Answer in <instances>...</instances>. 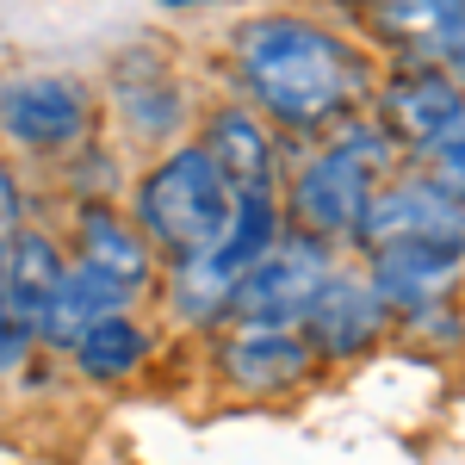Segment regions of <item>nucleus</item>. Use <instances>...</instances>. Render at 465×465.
<instances>
[{
  "label": "nucleus",
  "instance_id": "obj_1",
  "mask_svg": "<svg viewBox=\"0 0 465 465\" xmlns=\"http://www.w3.org/2000/svg\"><path fill=\"white\" fill-rule=\"evenodd\" d=\"M236 81L249 112L280 131H317L372 94V69L341 32L298 13H267L236 32Z\"/></svg>",
  "mask_w": 465,
  "mask_h": 465
},
{
  "label": "nucleus",
  "instance_id": "obj_2",
  "mask_svg": "<svg viewBox=\"0 0 465 465\" xmlns=\"http://www.w3.org/2000/svg\"><path fill=\"white\" fill-rule=\"evenodd\" d=\"M236 212L230 180L217 174V162L205 155V143H180L168 149L131 193V223L155 254L186 261V254L212 249L223 236V223Z\"/></svg>",
  "mask_w": 465,
  "mask_h": 465
},
{
  "label": "nucleus",
  "instance_id": "obj_3",
  "mask_svg": "<svg viewBox=\"0 0 465 465\" xmlns=\"http://www.w3.org/2000/svg\"><path fill=\"white\" fill-rule=\"evenodd\" d=\"M397 143L385 124L354 118L348 131H335V143L317 149L298 174H292V217L304 236L335 242V236H360L366 205L379 193V174H391Z\"/></svg>",
  "mask_w": 465,
  "mask_h": 465
},
{
  "label": "nucleus",
  "instance_id": "obj_4",
  "mask_svg": "<svg viewBox=\"0 0 465 465\" xmlns=\"http://www.w3.org/2000/svg\"><path fill=\"white\" fill-rule=\"evenodd\" d=\"M280 242V212H273V193H249L236 199V212L223 223L212 249L174 261V317L180 322H212L230 311L236 286L249 280L254 267L273 254Z\"/></svg>",
  "mask_w": 465,
  "mask_h": 465
},
{
  "label": "nucleus",
  "instance_id": "obj_5",
  "mask_svg": "<svg viewBox=\"0 0 465 465\" xmlns=\"http://www.w3.org/2000/svg\"><path fill=\"white\" fill-rule=\"evenodd\" d=\"M329 273H335V267H329V242L292 230V236L273 242V254L254 267L249 280L236 286V298H230L223 317L236 322V329H298Z\"/></svg>",
  "mask_w": 465,
  "mask_h": 465
},
{
  "label": "nucleus",
  "instance_id": "obj_6",
  "mask_svg": "<svg viewBox=\"0 0 465 465\" xmlns=\"http://www.w3.org/2000/svg\"><path fill=\"white\" fill-rule=\"evenodd\" d=\"M94 118V94L74 74H13L0 81V131L25 149H69Z\"/></svg>",
  "mask_w": 465,
  "mask_h": 465
},
{
  "label": "nucleus",
  "instance_id": "obj_7",
  "mask_svg": "<svg viewBox=\"0 0 465 465\" xmlns=\"http://www.w3.org/2000/svg\"><path fill=\"white\" fill-rule=\"evenodd\" d=\"M360 242H366V254L391 249V242H434V249L465 254V205L447 199L434 180H397L385 193H372Z\"/></svg>",
  "mask_w": 465,
  "mask_h": 465
},
{
  "label": "nucleus",
  "instance_id": "obj_8",
  "mask_svg": "<svg viewBox=\"0 0 465 465\" xmlns=\"http://www.w3.org/2000/svg\"><path fill=\"white\" fill-rule=\"evenodd\" d=\"M311 348L298 329H230L223 341L212 348V366L230 391L242 397H280L292 385H304L311 372Z\"/></svg>",
  "mask_w": 465,
  "mask_h": 465
},
{
  "label": "nucleus",
  "instance_id": "obj_9",
  "mask_svg": "<svg viewBox=\"0 0 465 465\" xmlns=\"http://www.w3.org/2000/svg\"><path fill=\"white\" fill-rule=\"evenodd\" d=\"M385 298L366 286L360 273H329L322 292L311 298V311L298 322V335H304V348L322 360H354L366 354L372 341H379V329H385Z\"/></svg>",
  "mask_w": 465,
  "mask_h": 465
},
{
  "label": "nucleus",
  "instance_id": "obj_10",
  "mask_svg": "<svg viewBox=\"0 0 465 465\" xmlns=\"http://www.w3.org/2000/svg\"><path fill=\"white\" fill-rule=\"evenodd\" d=\"M112 106L137 143H162L186 124V87L168 74L155 50H124L112 63Z\"/></svg>",
  "mask_w": 465,
  "mask_h": 465
},
{
  "label": "nucleus",
  "instance_id": "obj_11",
  "mask_svg": "<svg viewBox=\"0 0 465 465\" xmlns=\"http://www.w3.org/2000/svg\"><path fill=\"white\" fill-rule=\"evenodd\" d=\"M465 118V87L447 69H403L397 81H385L379 94V124L391 131V143L429 149L434 137H447Z\"/></svg>",
  "mask_w": 465,
  "mask_h": 465
},
{
  "label": "nucleus",
  "instance_id": "obj_12",
  "mask_svg": "<svg viewBox=\"0 0 465 465\" xmlns=\"http://www.w3.org/2000/svg\"><path fill=\"white\" fill-rule=\"evenodd\" d=\"M465 254L460 249H434V242H391V249H372L366 267V286L385 298V311H429L447 304V286L460 280Z\"/></svg>",
  "mask_w": 465,
  "mask_h": 465
},
{
  "label": "nucleus",
  "instance_id": "obj_13",
  "mask_svg": "<svg viewBox=\"0 0 465 465\" xmlns=\"http://www.w3.org/2000/svg\"><path fill=\"white\" fill-rule=\"evenodd\" d=\"M74 236H81V267L106 273L112 286H124L131 298L149 286L155 254H149V242L137 236V223H131V217H118L106 199H87V205L74 212Z\"/></svg>",
  "mask_w": 465,
  "mask_h": 465
},
{
  "label": "nucleus",
  "instance_id": "obj_14",
  "mask_svg": "<svg viewBox=\"0 0 465 465\" xmlns=\"http://www.w3.org/2000/svg\"><path fill=\"white\" fill-rule=\"evenodd\" d=\"M205 155L217 162V174L230 180L236 199L273 186V131H267L249 106H217L212 112V124H205Z\"/></svg>",
  "mask_w": 465,
  "mask_h": 465
},
{
  "label": "nucleus",
  "instance_id": "obj_15",
  "mask_svg": "<svg viewBox=\"0 0 465 465\" xmlns=\"http://www.w3.org/2000/svg\"><path fill=\"white\" fill-rule=\"evenodd\" d=\"M63 249H56V236L50 230H19L13 236V249H6V317L19 322V329H44V311H50V298H56V286H63Z\"/></svg>",
  "mask_w": 465,
  "mask_h": 465
},
{
  "label": "nucleus",
  "instance_id": "obj_16",
  "mask_svg": "<svg viewBox=\"0 0 465 465\" xmlns=\"http://www.w3.org/2000/svg\"><path fill=\"white\" fill-rule=\"evenodd\" d=\"M124 304H131V292L112 286L106 273H94V267H69V273H63V286H56V298H50V311H44L37 341L74 348L87 329H100L106 317H124Z\"/></svg>",
  "mask_w": 465,
  "mask_h": 465
},
{
  "label": "nucleus",
  "instance_id": "obj_17",
  "mask_svg": "<svg viewBox=\"0 0 465 465\" xmlns=\"http://www.w3.org/2000/svg\"><path fill=\"white\" fill-rule=\"evenodd\" d=\"M69 354H74V366H81L87 379L118 385V379H131V372L149 360V329H143V322H131V317H106L100 329H87Z\"/></svg>",
  "mask_w": 465,
  "mask_h": 465
},
{
  "label": "nucleus",
  "instance_id": "obj_18",
  "mask_svg": "<svg viewBox=\"0 0 465 465\" xmlns=\"http://www.w3.org/2000/svg\"><path fill=\"white\" fill-rule=\"evenodd\" d=\"M397 44L422 50V56H447L465 37V6H379L372 13Z\"/></svg>",
  "mask_w": 465,
  "mask_h": 465
},
{
  "label": "nucleus",
  "instance_id": "obj_19",
  "mask_svg": "<svg viewBox=\"0 0 465 465\" xmlns=\"http://www.w3.org/2000/svg\"><path fill=\"white\" fill-rule=\"evenodd\" d=\"M422 155H429V180L447 193V199H460V205H465V118L447 131V137H434Z\"/></svg>",
  "mask_w": 465,
  "mask_h": 465
},
{
  "label": "nucleus",
  "instance_id": "obj_20",
  "mask_svg": "<svg viewBox=\"0 0 465 465\" xmlns=\"http://www.w3.org/2000/svg\"><path fill=\"white\" fill-rule=\"evenodd\" d=\"M32 329H19V322L6 317V311H0V372H13V366H19V360L32 354Z\"/></svg>",
  "mask_w": 465,
  "mask_h": 465
}]
</instances>
